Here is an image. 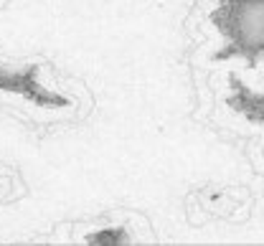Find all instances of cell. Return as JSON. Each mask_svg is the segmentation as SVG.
<instances>
[{"label": "cell", "instance_id": "1", "mask_svg": "<svg viewBox=\"0 0 264 246\" xmlns=\"http://www.w3.org/2000/svg\"><path fill=\"white\" fill-rule=\"evenodd\" d=\"M125 239H127V236H125L122 229H117V231L104 229V231H99V234H89V236H86V241H92V244H122Z\"/></svg>", "mask_w": 264, "mask_h": 246}]
</instances>
